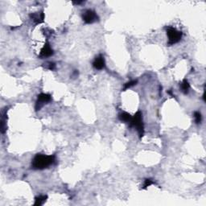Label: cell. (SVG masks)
I'll return each instance as SVG.
<instances>
[{"label": "cell", "instance_id": "cell-1", "mask_svg": "<svg viewBox=\"0 0 206 206\" xmlns=\"http://www.w3.org/2000/svg\"><path fill=\"white\" fill-rule=\"evenodd\" d=\"M55 162L54 156H45V155L37 154L32 160L31 167L35 170H43L48 168Z\"/></svg>", "mask_w": 206, "mask_h": 206}, {"label": "cell", "instance_id": "cell-2", "mask_svg": "<svg viewBox=\"0 0 206 206\" xmlns=\"http://www.w3.org/2000/svg\"><path fill=\"white\" fill-rule=\"evenodd\" d=\"M129 124L130 127L136 128L139 138L142 139L144 135V126L143 123V115H142L141 111H139L135 113V115L132 117V119Z\"/></svg>", "mask_w": 206, "mask_h": 206}, {"label": "cell", "instance_id": "cell-3", "mask_svg": "<svg viewBox=\"0 0 206 206\" xmlns=\"http://www.w3.org/2000/svg\"><path fill=\"white\" fill-rule=\"evenodd\" d=\"M167 35L168 37V44L169 46L174 45L175 44L178 43L182 38V32L180 31H178L177 29L172 27H168L166 28Z\"/></svg>", "mask_w": 206, "mask_h": 206}, {"label": "cell", "instance_id": "cell-4", "mask_svg": "<svg viewBox=\"0 0 206 206\" xmlns=\"http://www.w3.org/2000/svg\"><path fill=\"white\" fill-rule=\"evenodd\" d=\"M51 100H52V97H51L50 94H39L37 98V101L35 102V111H40L44 104L51 102Z\"/></svg>", "mask_w": 206, "mask_h": 206}, {"label": "cell", "instance_id": "cell-5", "mask_svg": "<svg viewBox=\"0 0 206 206\" xmlns=\"http://www.w3.org/2000/svg\"><path fill=\"white\" fill-rule=\"evenodd\" d=\"M82 19L86 23H93L98 19V15L93 10H86L82 15Z\"/></svg>", "mask_w": 206, "mask_h": 206}, {"label": "cell", "instance_id": "cell-6", "mask_svg": "<svg viewBox=\"0 0 206 206\" xmlns=\"http://www.w3.org/2000/svg\"><path fill=\"white\" fill-rule=\"evenodd\" d=\"M54 53L53 50H52V48H51L50 44L49 43H45V44L44 45V47L41 48V51H40V58L43 59V58H47V57H49V56H52Z\"/></svg>", "mask_w": 206, "mask_h": 206}, {"label": "cell", "instance_id": "cell-7", "mask_svg": "<svg viewBox=\"0 0 206 206\" xmlns=\"http://www.w3.org/2000/svg\"><path fill=\"white\" fill-rule=\"evenodd\" d=\"M93 66L94 69H98V70H102L106 66V62H105V59L103 56L99 55L94 59V62H93Z\"/></svg>", "mask_w": 206, "mask_h": 206}, {"label": "cell", "instance_id": "cell-8", "mask_svg": "<svg viewBox=\"0 0 206 206\" xmlns=\"http://www.w3.org/2000/svg\"><path fill=\"white\" fill-rule=\"evenodd\" d=\"M30 18H31V20L33 21V22H35V24H39V23H41L44 22V13L43 11L32 13V14L30 15Z\"/></svg>", "mask_w": 206, "mask_h": 206}, {"label": "cell", "instance_id": "cell-9", "mask_svg": "<svg viewBox=\"0 0 206 206\" xmlns=\"http://www.w3.org/2000/svg\"><path fill=\"white\" fill-rule=\"evenodd\" d=\"M119 119L123 123H130L132 119V116L127 112H122L119 115Z\"/></svg>", "mask_w": 206, "mask_h": 206}, {"label": "cell", "instance_id": "cell-10", "mask_svg": "<svg viewBox=\"0 0 206 206\" xmlns=\"http://www.w3.org/2000/svg\"><path fill=\"white\" fill-rule=\"evenodd\" d=\"M189 89H190V85L188 83V81H187L186 79L184 80L180 84V90L181 92L184 94H188V92H189Z\"/></svg>", "mask_w": 206, "mask_h": 206}, {"label": "cell", "instance_id": "cell-11", "mask_svg": "<svg viewBox=\"0 0 206 206\" xmlns=\"http://www.w3.org/2000/svg\"><path fill=\"white\" fill-rule=\"evenodd\" d=\"M48 199V196L47 195H40V196H38L35 197V203H34V205L35 206H40L44 204V202L46 201V200Z\"/></svg>", "mask_w": 206, "mask_h": 206}, {"label": "cell", "instance_id": "cell-12", "mask_svg": "<svg viewBox=\"0 0 206 206\" xmlns=\"http://www.w3.org/2000/svg\"><path fill=\"white\" fill-rule=\"evenodd\" d=\"M193 116H194V120H195V123H196V124H199V123H201L202 116H201V114H200L199 111H196V112H194Z\"/></svg>", "mask_w": 206, "mask_h": 206}, {"label": "cell", "instance_id": "cell-13", "mask_svg": "<svg viewBox=\"0 0 206 206\" xmlns=\"http://www.w3.org/2000/svg\"><path fill=\"white\" fill-rule=\"evenodd\" d=\"M137 82H138L137 80H133V81H129V82H127V83H126L125 85H124L123 90L125 91V90H128V89H130V88L132 87V86H135L136 84H137Z\"/></svg>", "mask_w": 206, "mask_h": 206}, {"label": "cell", "instance_id": "cell-14", "mask_svg": "<svg viewBox=\"0 0 206 206\" xmlns=\"http://www.w3.org/2000/svg\"><path fill=\"white\" fill-rule=\"evenodd\" d=\"M154 183V181L152 180L151 179H146L145 180H144V184H143V188H144V189H146V188H147L149 186H151V184H153Z\"/></svg>", "mask_w": 206, "mask_h": 206}, {"label": "cell", "instance_id": "cell-15", "mask_svg": "<svg viewBox=\"0 0 206 206\" xmlns=\"http://www.w3.org/2000/svg\"><path fill=\"white\" fill-rule=\"evenodd\" d=\"M55 68H56V65H55V63H53V62L48 63V69H50V70H54Z\"/></svg>", "mask_w": 206, "mask_h": 206}, {"label": "cell", "instance_id": "cell-16", "mask_svg": "<svg viewBox=\"0 0 206 206\" xmlns=\"http://www.w3.org/2000/svg\"><path fill=\"white\" fill-rule=\"evenodd\" d=\"M83 1H77V2H73V3H74V4H81V3H83Z\"/></svg>", "mask_w": 206, "mask_h": 206}, {"label": "cell", "instance_id": "cell-17", "mask_svg": "<svg viewBox=\"0 0 206 206\" xmlns=\"http://www.w3.org/2000/svg\"><path fill=\"white\" fill-rule=\"evenodd\" d=\"M167 93H168V94H170V95H171L172 97H175V95H174V94H172V91L171 90H168V91L167 92Z\"/></svg>", "mask_w": 206, "mask_h": 206}]
</instances>
